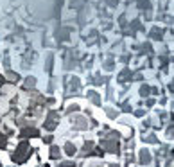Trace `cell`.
<instances>
[{"label": "cell", "instance_id": "cell-2", "mask_svg": "<svg viewBox=\"0 0 174 167\" xmlns=\"http://www.w3.org/2000/svg\"><path fill=\"white\" fill-rule=\"evenodd\" d=\"M23 136H38L36 129H23Z\"/></svg>", "mask_w": 174, "mask_h": 167}, {"label": "cell", "instance_id": "cell-3", "mask_svg": "<svg viewBox=\"0 0 174 167\" xmlns=\"http://www.w3.org/2000/svg\"><path fill=\"white\" fill-rule=\"evenodd\" d=\"M67 153H68V155H74V153H75L74 146H67Z\"/></svg>", "mask_w": 174, "mask_h": 167}, {"label": "cell", "instance_id": "cell-5", "mask_svg": "<svg viewBox=\"0 0 174 167\" xmlns=\"http://www.w3.org/2000/svg\"><path fill=\"white\" fill-rule=\"evenodd\" d=\"M54 117H58V115L51 113V119H54ZM45 126H47V128H49V129H51V128H52V122H47V124H45Z\"/></svg>", "mask_w": 174, "mask_h": 167}, {"label": "cell", "instance_id": "cell-1", "mask_svg": "<svg viewBox=\"0 0 174 167\" xmlns=\"http://www.w3.org/2000/svg\"><path fill=\"white\" fill-rule=\"evenodd\" d=\"M29 153H31V147H29V144H20L18 146V149L14 151V155H13V158H14V162H18V164H22L23 160H25V157H29Z\"/></svg>", "mask_w": 174, "mask_h": 167}, {"label": "cell", "instance_id": "cell-4", "mask_svg": "<svg viewBox=\"0 0 174 167\" xmlns=\"http://www.w3.org/2000/svg\"><path fill=\"white\" fill-rule=\"evenodd\" d=\"M4 146H6V136L0 135V147H4Z\"/></svg>", "mask_w": 174, "mask_h": 167}]
</instances>
